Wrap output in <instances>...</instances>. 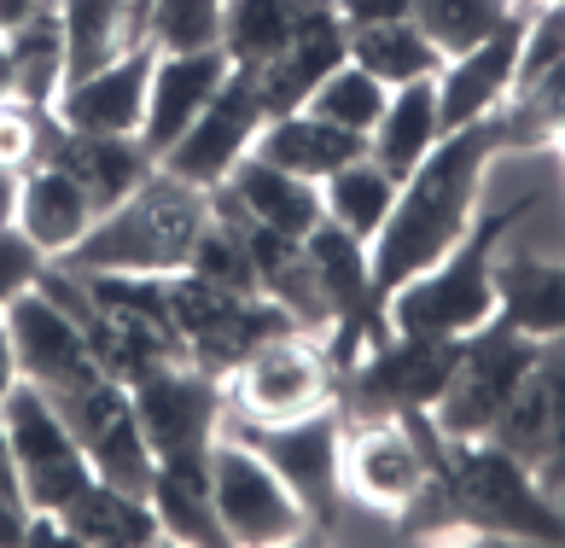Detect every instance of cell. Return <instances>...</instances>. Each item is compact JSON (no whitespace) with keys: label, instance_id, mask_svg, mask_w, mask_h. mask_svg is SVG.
Returning a JSON list of instances; mask_svg holds the SVG:
<instances>
[{"label":"cell","instance_id":"ba28073f","mask_svg":"<svg viewBox=\"0 0 565 548\" xmlns=\"http://www.w3.org/2000/svg\"><path fill=\"white\" fill-rule=\"evenodd\" d=\"M222 432L245 438L268 467L286 478V491L303 502V514L316 519V531H332L344 508V484H339V438H344V409L332 403L321 414L303 420H245L222 414Z\"/></svg>","mask_w":565,"mask_h":548},{"label":"cell","instance_id":"7a4b0ae2","mask_svg":"<svg viewBox=\"0 0 565 548\" xmlns=\"http://www.w3.org/2000/svg\"><path fill=\"white\" fill-rule=\"evenodd\" d=\"M211 210H216V193H204V187L181 181L158 164V170L122 204H111L106 217L82 234V245L58 263L76 268V274H99V268H111V274H181L193 263L204 228H211Z\"/></svg>","mask_w":565,"mask_h":548},{"label":"cell","instance_id":"4316f807","mask_svg":"<svg viewBox=\"0 0 565 548\" xmlns=\"http://www.w3.org/2000/svg\"><path fill=\"white\" fill-rule=\"evenodd\" d=\"M495 322L525 339H565V263L495 257Z\"/></svg>","mask_w":565,"mask_h":548},{"label":"cell","instance_id":"5b68a950","mask_svg":"<svg viewBox=\"0 0 565 548\" xmlns=\"http://www.w3.org/2000/svg\"><path fill=\"white\" fill-rule=\"evenodd\" d=\"M170 309H175V333H181L186 362H199L216 379L234 373L263 339L298 327L275 298H263V292H227V286H211L186 268L170 274Z\"/></svg>","mask_w":565,"mask_h":548},{"label":"cell","instance_id":"ab89813d","mask_svg":"<svg viewBox=\"0 0 565 548\" xmlns=\"http://www.w3.org/2000/svg\"><path fill=\"white\" fill-rule=\"evenodd\" d=\"M18 350H12V339H7V322H0V403H7V391L18 386Z\"/></svg>","mask_w":565,"mask_h":548},{"label":"cell","instance_id":"9a60e30c","mask_svg":"<svg viewBox=\"0 0 565 548\" xmlns=\"http://www.w3.org/2000/svg\"><path fill=\"white\" fill-rule=\"evenodd\" d=\"M0 322H7V339L18 350V373H24L30 386H41L47 397L76 391V386H88V379L106 373L99 356H94V345H88L82 315L58 304L41 281L30 292H18Z\"/></svg>","mask_w":565,"mask_h":548},{"label":"cell","instance_id":"74e56055","mask_svg":"<svg viewBox=\"0 0 565 548\" xmlns=\"http://www.w3.org/2000/svg\"><path fill=\"white\" fill-rule=\"evenodd\" d=\"M0 496L24 508V491H18V461H12V432H7V414H0ZM30 514V508H24Z\"/></svg>","mask_w":565,"mask_h":548},{"label":"cell","instance_id":"d6986e66","mask_svg":"<svg viewBox=\"0 0 565 548\" xmlns=\"http://www.w3.org/2000/svg\"><path fill=\"white\" fill-rule=\"evenodd\" d=\"M525 18H531V12L519 7L490 41H478L472 53L444 59V71H437L444 135H449V129H467V123H478V117H490V112H501V105H508L513 71H519V41H525Z\"/></svg>","mask_w":565,"mask_h":548},{"label":"cell","instance_id":"30bf717a","mask_svg":"<svg viewBox=\"0 0 565 548\" xmlns=\"http://www.w3.org/2000/svg\"><path fill=\"white\" fill-rule=\"evenodd\" d=\"M135 414L158 467H211V444L227 414V391L199 362H170L135 379Z\"/></svg>","mask_w":565,"mask_h":548},{"label":"cell","instance_id":"1f68e13d","mask_svg":"<svg viewBox=\"0 0 565 548\" xmlns=\"http://www.w3.org/2000/svg\"><path fill=\"white\" fill-rule=\"evenodd\" d=\"M519 7L525 0H414L408 18L420 24V35L437 53L455 59V53H472L478 41H490Z\"/></svg>","mask_w":565,"mask_h":548},{"label":"cell","instance_id":"603a6c76","mask_svg":"<svg viewBox=\"0 0 565 548\" xmlns=\"http://www.w3.org/2000/svg\"><path fill=\"white\" fill-rule=\"evenodd\" d=\"M216 193L234 199L250 222L275 228V234H291V240H303L309 228L327 217L316 181L291 176V170H280V164H268V158H257V152H245V158L234 164V176H227Z\"/></svg>","mask_w":565,"mask_h":548},{"label":"cell","instance_id":"e575fe53","mask_svg":"<svg viewBox=\"0 0 565 548\" xmlns=\"http://www.w3.org/2000/svg\"><path fill=\"white\" fill-rule=\"evenodd\" d=\"M47 117L41 105H24V99H7L0 105V170L24 176L30 164H41V146H47Z\"/></svg>","mask_w":565,"mask_h":548},{"label":"cell","instance_id":"836d02e7","mask_svg":"<svg viewBox=\"0 0 565 548\" xmlns=\"http://www.w3.org/2000/svg\"><path fill=\"white\" fill-rule=\"evenodd\" d=\"M222 7L227 0H152V48L158 53L222 48Z\"/></svg>","mask_w":565,"mask_h":548},{"label":"cell","instance_id":"d4e9b609","mask_svg":"<svg viewBox=\"0 0 565 548\" xmlns=\"http://www.w3.org/2000/svg\"><path fill=\"white\" fill-rule=\"evenodd\" d=\"M444 140V105H437V76H420L408 88H391L385 117L373 123L367 135V158L380 164L385 176L408 181L420 170V158Z\"/></svg>","mask_w":565,"mask_h":548},{"label":"cell","instance_id":"ffe728a7","mask_svg":"<svg viewBox=\"0 0 565 548\" xmlns=\"http://www.w3.org/2000/svg\"><path fill=\"white\" fill-rule=\"evenodd\" d=\"M227 53L222 48H199V53H158L152 65V88H146V123H140V146L152 152V164L170 152L186 135L204 105L216 99V88L227 82Z\"/></svg>","mask_w":565,"mask_h":548},{"label":"cell","instance_id":"8fae6325","mask_svg":"<svg viewBox=\"0 0 565 548\" xmlns=\"http://www.w3.org/2000/svg\"><path fill=\"white\" fill-rule=\"evenodd\" d=\"M7 432H12V461H18V491H24L30 514H65L82 496V484L94 478L88 455H82L76 432L65 426V414L53 409V397L18 379L7 391Z\"/></svg>","mask_w":565,"mask_h":548},{"label":"cell","instance_id":"d590c367","mask_svg":"<svg viewBox=\"0 0 565 548\" xmlns=\"http://www.w3.org/2000/svg\"><path fill=\"white\" fill-rule=\"evenodd\" d=\"M41 268H47V257H41L12 222L0 228V315H7V304L18 298V292H30L41 281Z\"/></svg>","mask_w":565,"mask_h":548},{"label":"cell","instance_id":"ac0fdd59","mask_svg":"<svg viewBox=\"0 0 565 548\" xmlns=\"http://www.w3.org/2000/svg\"><path fill=\"white\" fill-rule=\"evenodd\" d=\"M152 65H158V48H129L117 53L111 65H99L94 76L65 82L53 117L65 129L82 135H140L146 123V88H152Z\"/></svg>","mask_w":565,"mask_h":548},{"label":"cell","instance_id":"8d00e7d4","mask_svg":"<svg viewBox=\"0 0 565 548\" xmlns=\"http://www.w3.org/2000/svg\"><path fill=\"white\" fill-rule=\"evenodd\" d=\"M332 12L344 18V30H362V24H391V18H408L414 0H332Z\"/></svg>","mask_w":565,"mask_h":548},{"label":"cell","instance_id":"277c9868","mask_svg":"<svg viewBox=\"0 0 565 548\" xmlns=\"http://www.w3.org/2000/svg\"><path fill=\"white\" fill-rule=\"evenodd\" d=\"M344 502L403 519L431 484V414H344L339 438Z\"/></svg>","mask_w":565,"mask_h":548},{"label":"cell","instance_id":"484cf974","mask_svg":"<svg viewBox=\"0 0 565 548\" xmlns=\"http://www.w3.org/2000/svg\"><path fill=\"white\" fill-rule=\"evenodd\" d=\"M250 152L321 187L332 170H344L350 158H362L367 140L350 135V129H339V123H327V117H316V112H280V117L263 123V135H257V146H250Z\"/></svg>","mask_w":565,"mask_h":548},{"label":"cell","instance_id":"f35d334b","mask_svg":"<svg viewBox=\"0 0 565 548\" xmlns=\"http://www.w3.org/2000/svg\"><path fill=\"white\" fill-rule=\"evenodd\" d=\"M24 508H18V502H7V496H0V548H18V542H24Z\"/></svg>","mask_w":565,"mask_h":548},{"label":"cell","instance_id":"7c38bea8","mask_svg":"<svg viewBox=\"0 0 565 548\" xmlns=\"http://www.w3.org/2000/svg\"><path fill=\"white\" fill-rule=\"evenodd\" d=\"M531 356H536V339L513 333L508 322H484L478 333H467L449 386L431 409L437 432L444 438H484L495 426V414L508 409V397L519 386V373L531 368Z\"/></svg>","mask_w":565,"mask_h":548},{"label":"cell","instance_id":"d6a6232c","mask_svg":"<svg viewBox=\"0 0 565 548\" xmlns=\"http://www.w3.org/2000/svg\"><path fill=\"white\" fill-rule=\"evenodd\" d=\"M385 99H391V88L380 76H367L355 59H344L339 71H332L316 94H309V105L303 112H316V117H327V123H339V129H350V135H373V123L385 117Z\"/></svg>","mask_w":565,"mask_h":548},{"label":"cell","instance_id":"7bdbcfd3","mask_svg":"<svg viewBox=\"0 0 565 548\" xmlns=\"http://www.w3.org/2000/svg\"><path fill=\"white\" fill-rule=\"evenodd\" d=\"M554 146H559V152H565V129H559V135H554Z\"/></svg>","mask_w":565,"mask_h":548},{"label":"cell","instance_id":"44dd1931","mask_svg":"<svg viewBox=\"0 0 565 548\" xmlns=\"http://www.w3.org/2000/svg\"><path fill=\"white\" fill-rule=\"evenodd\" d=\"M94 222H99V210H94V199L82 193V181L65 170V164L41 158V164H30V170L18 176V210H12V228H18V234H24L47 263L71 257V251L82 245V234H88Z\"/></svg>","mask_w":565,"mask_h":548},{"label":"cell","instance_id":"cb8c5ba5","mask_svg":"<svg viewBox=\"0 0 565 548\" xmlns=\"http://www.w3.org/2000/svg\"><path fill=\"white\" fill-rule=\"evenodd\" d=\"M58 519H65L71 542H82V548H146V542H163V519L152 508V496L122 491V484H111V478H88L82 496Z\"/></svg>","mask_w":565,"mask_h":548},{"label":"cell","instance_id":"2e32d148","mask_svg":"<svg viewBox=\"0 0 565 548\" xmlns=\"http://www.w3.org/2000/svg\"><path fill=\"white\" fill-rule=\"evenodd\" d=\"M484 438L536 467L542 484L565 478V339H536L531 368L519 373L508 409L495 414Z\"/></svg>","mask_w":565,"mask_h":548},{"label":"cell","instance_id":"5bb4252c","mask_svg":"<svg viewBox=\"0 0 565 548\" xmlns=\"http://www.w3.org/2000/svg\"><path fill=\"white\" fill-rule=\"evenodd\" d=\"M268 123V105H263V88H257V71H227V82L216 88V99L204 105V112L186 123V135L163 152L158 164L181 181L204 187V193H216V187L234 176V164L257 146Z\"/></svg>","mask_w":565,"mask_h":548},{"label":"cell","instance_id":"8992f818","mask_svg":"<svg viewBox=\"0 0 565 548\" xmlns=\"http://www.w3.org/2000/svg\"><path fill=\"white\" fill-rule=\"evenodd\" d=\"M227 414L245 420H303L339 403V368H332L327 345L316 333L291 327L263 339L245 362L222 379Z\"/></svg>","mask_w":565,"mask_h":548},{"label":"cell","instance_id":"4fadbf2b","mask_svg":"<svg viewBox=\"0 0 565 548\" xmlns=\"http://www.w3.org/2000/svg\"><path fill=\"white\" fill-rule=\"evenodd\" d=\"M53 409L65 414V426L76 432L82 455H88L94 478H111L122 491H140L152 496V478H158V461H152V444L140 432V414H135V391L122 379L99 373L76 391H58Z\"/></svg>","mask_w":565,"mask_h":548},{"label":"cell","instance_id":"e0dca14e","mask_svg":"<svg viewBox=\"0 0 565 548\" xmlns=\"http://www.w3.org/2000/svg\"><path fill=\"white\" fill-rule=\"evenodd\" d=\"M344 59H350V30H344V18L332 12V0H309L303 18H298V30H291V41L257 71V88H263L268 117L303 112L309 94H316L321 82L344 65Z\"/></svg>","mask_w":565,"mask_h":548},{"label":"cell","instance_id":"83f0119b","mask_svg":"<svg viewBox=\"0 0 565 548\" xmlns=\"http://www.w3.org/2000/svg\"><path fill=\"white\" fill-rule=\"evenodd\" d=\"M152 508L163 519V542L186 548H227V531L211 502V467H158Z\"/></svg>","mask_w":565,"mask_h":548},{"label":"cell","instance_id":"f546056e","mask_svg":"<svg viewBox=\"0 0 565 548\" xmlns=\"http://www.w3.org/2000/svg\"><path fill=\"white\" fill-rule=\"evenodd\" d=\"M309 0H227L222 7V53L239 71H263L275 59L291 30H298Z\"/></svg>","mask_w":565,"mask_h":548},{"label":"cell","instance_id":"3957f363","mask_svg":"<svg viewBox=\"0 0 565 548\" xmlns=\"http://www.w3.org/2000/svg\"><path fill=\"white\" fill-rule=\"evenodd\" d=\"M536 199H519L508 210H478V222L460 234L444 257L408 274L385 298V315L396 333H431V339H467L484 322H495V257L501 240L531 217Z\"/></svg>","mask_w":565,"mask_h":548},{"label":"cell","instance_id":"60d3db41","mask_svg":"<svg viewBox=\"0 0 565 548\" xmlns=\"http://www.w3.org/2000/svg\"><path fill=\"white\" fill-rule=\"evenodd\" d=\"M18 99V65H12V41L0 35V105Z\"/></svg>","mask_w":565,"mask_h":548},{"label":"cell","instance_id":"9c48e42d","mask_svg":"<svg viewBox=\"0 0 565 548\" xmlns=\"http://www.w3.org/2000/svg\"><path fill=\"white\" fill-rule=\"evenodd\" d=\"M460 339L431 333H385L373 350H362L339 373V409L344 414H431L455 373Z\"/></svg>","mask_w":565,"mask_h":548},{"label":"cell","instance_id":"4dcf8cb0","mask_svg":"<svg viewBox=\"0 0 565 548\" xmlns=\"http://www.w3.org/2000/svg\"><path fill=\"white\" fill-rule=\"evenodd\" d=\"M396 187H403V181L385 176L380 164L362 152V158H350L344 170H332L321 181V204H327V217L339 228H350L355 240H373L385 228L391 204H396Z\"/></svg>","mask_w":565,"mask_h":548},{"label":"cell","instance_id":"52a82bcc","mask_svg":"<svg viewBox=\"0 0 565 548\" xmlns=\"http://www.w3.org/2000/svg\"><path fill=\"white\" fill-rule=\"evenodd\" d=\"M211 502L227 531V548H280L316 531V519L286 491V478L234 432H216L211 444Z\"/></svg>","mask_w":565,"mask_h":548},{"label":"cell","instance_id":"6da1fadb","mask_svg":"<svg viewBox=\"0 0 565 548\" xmlns=\"http://www.w3.org/2000/svg\"><path fill=\"white\" fill-rule=\"evenodd\" d=\"M508 146H513L508 117L490 112V117L467 123V129H449L420 158V170L396 187V204H391L385 228L367 240L373 298L385 304L408 274H420L426 263H437L478 222V210H484V176H490V164L508 152Z\"/></svg>","mask_w":565,"mask_h":548},{"label":"cell","instance_id":"ee69618b","mask_svg":"<svg viewBox=\"0 0 565 548\" xmlns=\"http://www.w3.org/2000/svg\"><path fill=\"white\" fill-rule=\"evenodd\" d=\"M559 7H565V0H559Z\"/></svg>","mask_w":565,"mask_h":548},{"label":"cell","instance_id":"7402d4cb","mask_svg":"<svg viewBox=\"0 0 565 548\" xmlns=\"http://www.w3.org/2000/svg\"><path fill=\"white\" fill-rule=\"evenodd\" d=\"M41 158L65 164V170L82 181V193L94 199V210L106 217L111 204H122L135 187L158 170L152 152L140 146V135H82V129H65L58 117H47V146Z\"/></svg>","mask_w":565,"mask_h":548},{"label":"cell","instance_id":"b9f144b4","mask_svg":"<svg viewBox=\"0 0 565 548\" xmlns=\"http://www.w3.org/2000/svg\"><path fill=\"white\" fill-rule=\"evenodd\" d=\"M12 210H18V176H12V170H0V228L12 222Z\"/></svg>","mask_w":565,"mask_h":548},{"label":"cell","instance_id":"f1b7e54d","mask_svg":"<svg viewBox=\"0 0 565 548\" xmlns=\"http://www.w3.org/2000/svg\"><path fill=\"white\" fill-rule=\"evenodd\" d=\"M350 59L362 65L367 76H380L385 88H408L420 76L444 71V53L420 35L414 18H391V24H362L350 30Z\"/></svg>","mask_w":565,"mask_h":548}]
</instances>
